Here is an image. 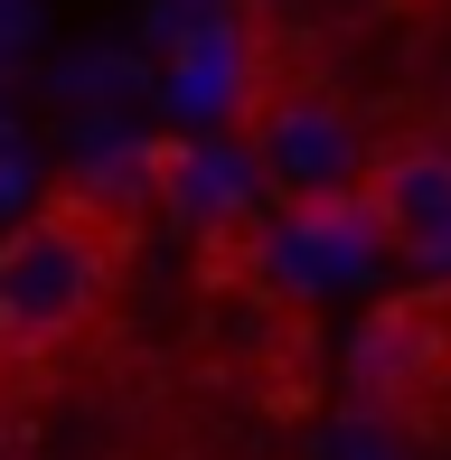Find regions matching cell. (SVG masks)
Wrapping results in <instances>:
<instances>
[{
    "label": "cell",
    "mask_w": 451,
    "mask_h": 460,
    "mask_svg": "<svg viewBox=\"0 0 451 460\" xmlns=\"http://www.w3.org/2000/svg\"><path fill=\"white\" fill-rule=\"evenodd\" d=\"M122 235L94 198L57 188L48 207L0 235V367H38L57 358L66 339H85L113 301V263H122Z\"/></svg>",
    "instance_id": "6da1fadb"
},
{
    "label": "cell",
    "mask_w": 451,
    "mask_h": 460,
    "mask_svg": "<svg viewBox=\"0 0 451 460\" xmlns=\"http://www.w3.org/2000/svg\"><path fill=\"white\" fill-rule=\"evenodd\" d=\"M244 151L263 170V198H282L292 217L367 198V132L330 85H254L244 103Z\"/></svg>",
    "instance_id": "7a4b0ae2"
},
{
    "label": "cell",
    "mask_w": 451,
    "mask_h": 460,
    "mask_svg": "<svg viewBox=\"0 0 451 460\" xmlns=\"http://www.w3.org/2000/svg\"><path fill=\"white\" fill-rule=\"evenodd\" d=\"M367 207L385 226V254L451 282V141H395L367 170Z\"/></svg>",
    "instance_id": "3957f363"
},
{
    "label": "cell",
    "mask_w": 451,
    "mask_h": 460,
    "mask_svg": "<svg viewBox=\"0 0 451 460\" xmlns=\"http://www.w3.org/2000/svg\"><path fill=\"white\" fill-rule=\"evenodd\" d=\"M160 198L189 235H235L263 198V170L244 141H179V151H160Z\"/></svg>",
    "instance_id": "277c9868"
},
{
    "label": "cell",
    "mask_w": 451,
    "mask_h": 460,
    "mask_svg": "<svg viewBox=\"0 0 451 460\" xmlns=\"http://www.w3.org/2000/svg\"><path fill=\"white\" fill-rule=\"evenodd\" d=\"M433 339H442V310L414 301V310H376V320L348 339V385L358 394H414L423 376H433Z\"/></svg>",
    "instance_id": "5b68a950"
},
{
    "label": "cell",
    "mask_w": 451,
    "mask_h": 460,
    "mask_svg": "<svg viewBox=\"0 0 451 460\" xmlns=\"http://www.w3.org/2000/svg\"><path fill=\"white\" fill-rule=\"evenodd\" d=\"M433 310H442V329H451V282H433Z\"/></svg>",
    "instance_id": "8992f818"
}]
</instances>
